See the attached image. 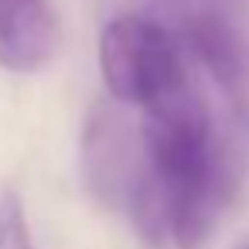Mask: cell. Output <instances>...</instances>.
Returning a JSON list of instances; mask_svg holds the SVG:
<instances>
[{
	"label": "cell",
	"mask_w": 249,
	"mask_h": 249,
	"mask_svg": "<svg viewBox=\"0 0 249 249\" xmlns=\"http://www.w3.org/2000/svg\"><path fill=\"white\" fill-rule=\"evenodd\" d=\"M235 249H249V242H242V246H235Z\"/></svg>",
	"instance_id": "52a82bcc"
},
{
	"label": "cell",
	"mask_w": 249,
	"mask_h": 249,
	"mask_svg": "<svg viewBox=\"0 0 249 249\" xmlns=\"http://www.w3.org/2000/svg\"><path fill=\"white\" fill-rule=\"evenodd\" d=\"M0 249H35L28 212L18 195H0Z\"/></svg>",
	"instance_id": "8992f818"
},
{
	"label": "cell",
	"mask_w": 249,
	"mask_h": 249,
	"mask_svg": "<svg viewBox=\"0 0 249 249\" xmlns=\"http://www.w3.org/2000/svg\"><path fill=\"white\" fill-rule=\"evenodd\" d=\"M178 41L184 55L208 72L212 82H218L225 92H239L246 79V45L225 14L212 7L191 11L178 28Z\"/></svg>",
	"instance_id": "277c9868"
},
{
	"label": "cell",
	"mask_w": 249,
	"mask_h": 249,
	"mask_svg": "<svg viewBox=\"0 0 249 249\" xmlns=\"http://www.w3.org/2000/svg\"><path fill=\"white\" fill-rule=\"evenodd\" d=\"M82 167H86L89 191L103 205L126 212L130 198L137 191L140 171H143L140 130L133 133L120 120V113H113V109H96L89 126H86Z\"/></svg>",
	"instance_id": "3957f363"
},
{
	"label": "cell",
	"mask_w": 249,
	"mask_h": 249,
	"mask_svg": "<svg viewBox=\"0 0 249 249\" xmlns=\"http://www.w3.org/2000/svg\"><path fill=\"white\" fill-rule=\"evenodd\" d=\"M96 62L106 96L130 109H147L188 82L178 35L147 14H116L99 31Z\"/></svg>",
	"instance_id": "7a4b0ae2"
},
{
	"label": "cell",
	"mask_w": 249,
	"mask_h": 249,
	"mask_svg": "<svg viewBox=\"0 0 249 249\" xmlns=\"http://www.w3.org/2000/svg\"><path fill=\"white\" fill-rule=\"evenodd\" d=\"M58 21L52 0H0V65L38 72L52 62Z\"/></svg>",
	"instance_id": "5b68a950"
},
{
	"label": "cell",
	"mask_w": 249,
	"mask_h": 249,
	"mask_svg": "<svg viewBox=\"0 0 249 249\" xmlns=\"http://www.w3.org/2000/svg\"><path fill=\"white\" fill-rule=\"evenodd\" d=\"M140 113L143 171L126 215L154 249H201L232 191L212 116L191 82Z\"/></svg>",
	"instance_id": "6da1fadb"
}]
</instances>
